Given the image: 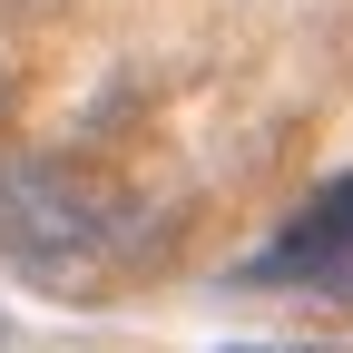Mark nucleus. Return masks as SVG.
Returning a JSON list of instances; mask_svg holds the SVG:
<instances>
[{
	"instance_id": "obj_1",
	"label": "nucleus",
	"mask_w": 353,
	"mask_h": 353,
	"mask_svg": "<svg viewBox=\"0 0 353 353\" xmlns=\"http://www.w3.org/2000/svg\"><path fill=\"white\" fill-rule=\"evenodd\" d=\"M148 255V216L79 157H10L0 167V265L50 294H99Z\"/></svg>"
},
{
	"instance_id": "obj_2",
	"label": "nucleus",
	"mask_w": 353,
	"mask_h": 353,
	"mask_svg": "<svg viewBox=\"0 0 353 353\" xmlns=\"http://www.w3.org/2000/svg\"><path fill=\"white\" fill-rule=\"evenodd\" d=\"M236 285H265V294H324V304H353V176L324 187L294 226L236 265Z\"/></svg>"
},
{
	"instance_id": "obj_3",
	"label": "nucleus",
	"mask_w": 353,
	"mask_h": 353,
	"mask_svg": "<svg viewBox=\"0 0 353 353\" xmlns=\"http://www.w3.org/2000/svg\"><path fill=\"white\" fill-rule=\"evenodd\" d=\"M265 353H334V343H265Z\"/></svg>"
},
{
	"instance_id": "obj_4",
	"label": "nucleus",
	"mask_w": 353,
	"mask_h": 353,
	"mask_svg": "<svg viewBox=\"0 0 353 353\" xmlns=\"http://www.w3.org/2000/svg\"><path fill=\"white\" fill-rule=\"evenodd\" d=\"M0 118H10V69H0Z\"/></svg>"
}]
</instances>
